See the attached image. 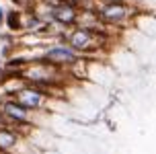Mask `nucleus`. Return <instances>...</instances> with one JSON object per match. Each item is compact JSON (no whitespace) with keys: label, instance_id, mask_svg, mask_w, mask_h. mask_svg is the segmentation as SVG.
Masks as SVG:
<instances>
[{"label":"nucleus","instance_id":"obj_1","mask_svg":"<svg viewBox=\"0 0 156 154\" xmlns=\"http://www.w3.org/2000/svg\"><path fill=\"white\" fill-rule=\"evenodd\" d=\"M140 10L144 8L136 6L132 0H99L94 6V15L99 23L109 29H125L133 23Z\"/></svg>","mask_w":156,"mask_h":154},{"label":"nucleus","instance_id":"obj_2","mask_svg":"<svg viewBox=\"0 0 156 154\" xmlns=\"http://www.w3.org/2000/svg\"><path fill=\"white\" fill-rule=\"evenodd\" d=\"M10 99H15L16 103L23 109H27L29 113L39 115V113H45L47 111L49 103L54 99V92L37 88V86H31V84H23L10 95Z\"/></svg>","mask_w":156,"mask_h":154},{"label":"nucleus","instance_id":"obj_3","mask_svg":"<svg viewBox=\"0 0 156 154\" xmlns=\"http://www.w3.org/2000/svg\"><path fill=\"white\" fill-rule=\"evenodd\" d=\"M39 60H45L49 64H54L62 70H70L72 66H76L80 60H84L82 56H78L70 45H66L64 41H49L41 47Z\"/></svg>","mask_w":156,"mask_h":154},{"label":"nucleus","instance_id":"obj_4","mask_svg":"<svg viewBox=\"0 0 156 154\" xmlns=\"http://www.w3.org/2000/svg\"><path fill=\"white\" fill-rule=\"evenodd\" d=\"M0 111H2V115L6 119L8 125H12L16 130H21L27 136L29 130L35 127V113H29L27 109H23L15 99H10V97H4V99L0 101Z\"/></svg>","mask_w":156,"mask_h":154},{"label":"nucleus","instance_id":"obj_5","mask_svg":"<svg viewBox=\"0 0 156 154\" xmlns=\"http://www.w3.org/2000/svg\"><path fill=\"white\" fill-rule=\"evenodd\" d=\"M78 15H80V10H78L74 4H70V2H66V0H62V2H55V4H51V21L58 25H62V27H74L78 21Z\"/></svg>","mask_w":156,"mask_h":154},{"label":"nucleus","instance_id":"obj_6","mask_svg":"<svg viewBox=\"0 0 156 154\" xmlns=\"http://www.w3.org/2000/svg\"><path fill=\"white\" fill-rule=\"evenodd\" d=\"M25 138L27 136L23 131L12 125H0V154H15Z\"/></svg>","mask_w":156,"mask_h":154},{"label":"nucleus","instance_id":"obj_7","mask_svg":"<svg viewBox=\"0 0 156 154\" xmlns=\"http://www.w3.org/2000/svg\"><path fill=\"white\" fill-rule=\"evenodd\" d=\"M2 29L12 33V35H21L23 33V10H19L15 6H8L6 13H4Z\"/></svg>","mask_w":156,"mask_h":154},{"label":"nucleus","instance_id":"obj_8","mask_svg":"<svg viewBox=\"0 0 156 154\" xmlns=\"http://www.w3.org/2000/svg\"><path fill=\"white\" fill-rule=\"evenodd\" d=\"M43 23L33 10H23V33H39Z\"/></svg>","mask_w":156,"mask_h":154},{"label":"nucleus","instance_id":"obj_9","mask_svg":"<svg viewBox=\"0 0 156 154\" xmlns=\"http://www.w3.org/2000/svg\"><path fill=\"white\" fill-rule=\"evenodd\" d=\"M37 2L39 0H8V4L19 8V10H33Z\"/></svg>","mask_w":156,"mask_h":154},{"label":"nucleus","instance_id":"obj_10","mask_svg":"<svg viewBox=\"0 0 156 154\" xmlns=\"http://www.w3.org/2000/svg\"><path fill=\"white\" fill-rule=\"evenodd\" d=\"M4 13H6V8L2 6V2H0V29H2V23H4Z\"/></svg>","mask_w":156,"mask_h":154},{"label":"nucleus","instance_id":"obj_11","mask_svg":"<svg viewBox=\"0 0 156 154\" xmlns=\"http://www.w3.org/2000/svg\"><path fill=\"white\" fill-rule=\"evenodd\" d=\"M41 2H47V4H55V2H62V0H41Z\"/></svg>","mask_w":156,"mask_h":154},{"label":"nucleus","instance_id":"obj_12","mask_svg":"<svg viewBox=\"0 0 156 154\" xmlns=\"http://www.w3.org/2000/svg\"><path fill=\"white\" fill-rule=\"evenodd\" d=\"M0 2H2V0H0Z\"/></svg>","mask_w":156,"mask_h":154}]
</instances>
